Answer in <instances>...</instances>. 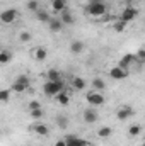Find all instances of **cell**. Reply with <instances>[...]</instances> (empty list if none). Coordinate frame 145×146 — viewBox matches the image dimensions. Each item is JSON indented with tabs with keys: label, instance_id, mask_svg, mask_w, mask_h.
I'll return each instance as SVG.
<instances>
[{
	"label": "cell",
	"instance_id": "cell-19",
	"mask_svg": "<svg viewBox=\"0 0 145 146\" xmlns=\"http://www.w3.org/2000/svg\"><path fill=\"white\" fill-rule=\"evenodd\" d=\"M55 124H56L60 129H67V127H68V117L63 115V114H58V115L55 117Z\"/></svg>",
	"mask_w": 145,
	"mask_h": 146
},
{
	"label": "cell",
	"instance_id": "cell-31",
	"mask_svg": "<svg viewBox=\"0 0 145 146\" xmlns=\"http://www.w3.org/2000/svg\"><path fill=\"white\" fill-rule=\"evenodd\" d=\"M29 115L34 119V121H41L43 117H44V109L41 107V109H36V110H31L29 112Z\"/></svg>",
	"mask_w": 145,
	"mask_h": 146
},
{
	"label": "cell",
	"instance_id": "cell-12",
	"mask_svg": "<svg viewBox=\"0 0 145 146\" xmlns=\"http://www.w3.org/2000/svg\"><path fill=\"white\" fill-rule=\"evenodd\" d=\"M68 5H67V0H51V10L55 14H62L63 10H67Z\"/></svg>",
	"mask_w": 145,
	"mask_h": 146
},
{
	"label": "cell",
	"instance_id": "cell-26",
	"mask_svg": "<svg viewBox=\"0 0 145 146\" xmlns=\"http://www.w3.org/2000/svg\"><path fill=\"white\" fill-rule=\"evenodd\" d=\"M140 133H142V126H140V124H132V126L128 127V134H130L132 138L140 136Z\"/></svg>",
	"mask_w": 145,
	"mask_h": 146
},
{
	"label": "cell",
	"instance_id": "cell-25",
	"mask_svg": "<svg viewBox=\"0 0 145 146\" xmlns=\"http://www.w3.org/2000/svg\"><path fill=\"white\" fill-rule=\"evenodd\" d=\"M10 88H12V92H14V94H24V92L28 90V87H26L24 83L17 82V80H15V82L12 83V87H10Z\"/></svg>",
	"mask_w": 145,
	"mask_h": 146
},
{
	"label": "cell",
	"instance_id": "cell-34",
	"mask_svg": "<svg viewBox=\"0 0 145 146\" xmlns=\"http://www.w3.org/2000/svg\"><path fill=\"white\" fill-rule=\"evenodd\" d=\"M17 82L24 83L26 87H29V85H31V80H29V76H28V75H19V76H17Z\"/></svg>",
	"mask_w": 145,
	"mask_h": 146
},
{
	"label": "cell",
	"instance_id": "cell-1",
	"mask_svg": "<svg viewBox=\"0 0 145 146\" xmlns=\"http://www.w3.org/2000/svg\"><path fill=\"white\" fill-rule=\"evenodd\" d=\"M87 15L94 17V19H99V17H104L106 12H108V5L104 0H91L87 3V9H85Z\"/></svg>",
	"mask_w": 145,
	"mask_h": 146
},
{
	"label": "cell",
	"instance_id": "cell-13",
	"mask_svg": "<svg viewBox=\"0 0 145 146\" xmlns=\"http://www.w3.org/2000/svg\"><path fill=\"white\" fill-rule=\"evenodd\" d=\"M55 100H56V104H58V106L67 107V106L70 104V95H68V92H67V90H63V92H60V94L55 97Z\"/></svg>",
	"mask_w": 145,
	"mask_h": 146
},
{
	"label": "cell",
	"instance_id": "cell-16",
	"mask_svg": "<svg viewBox=\"0 0 145 146\" xmlns=\"http://www.w3.org/2000/svg\"><path fill=\"white\" fill-rule=\"evenodd\" d=\"M97 138L99 139H108L109 136L113 134V127H109V126H101V127H97Z\"/></svg>",
	"mask_w": 145,
	"mask_h": 146
},
{
	"label": "cell",
	"instance_id": "cell-7",
	"mask_svg": "<svg viewBox=\"0 0 145 146\" xmlns=\"http://www.w3.org/2000/svg\"><path fill=\"white\" fill-rule=\"evenodd\" d=\"M137 15H138V10L135 9V7H126V9H123V12L119 14V21H123V22H132L133 19H137Z\"/></svg>",
	"mask_w": 145,
	"mask_h": 146
},
{
	"label": "cell",
	"instance_id": "cell-4",
	"mask_svg": "<svg viewBox=\"0 0 145 146\" xmlns=\"http://www.w3.org/2000/svg\"><path fill=\"white\" fill-rule=\"evenodd\" d=\"M17 19H19V12H17L15 9H5V10H2V14H0V22L5 24V26L14 24Z\"/></svg>",
	"mask_w": 145,
	"mask_h": 146
},
{
	"label": "cell",
	"instance_id": "cell-3",
	"mask_svg": "<svg viewBox=\"0 0 145 146\" xmlns=\"http://www.w3.org/2000/svg\"><path fill=\"white\" fill-rule=\"evenodd\" d=\"M85 100H87V104H89L91 107H99V106L104 104V95H103V92L91 90V92L85 94Z\"/></svg>",
	"mask_w": 145,
	"mask_h": 146
},
{
	"label": "cell",
	"instance_id": "cell-28",
	"mask_svg": "<svg viewBox=\"0 0 145 146\" xmlns=\"http://www.w3.org/2000/svg\"><path fill=\"white\" fill-rule=\"evenodd\" d=\"M10 94H14L12 88H3V90H0V100H2L3 104H7V102L10 100Z\"/></svg>",
	"mask_w": 145,
	"mask_h": 146
},
{
	"label": "cell",
	"instance_id": "cell-24",
	"mask_svg": "<svg viewBox=\"0 0 145 146\" xmlns=\"http://www.w3.org/2000/svg\"><path fill=\"white\" fill-rule=\"evenodd\" d=\"M133 61H135V54H125V56L119 60V66H123V68L128 70V66H130Z\"/></svg>",
	"mask_w": 145,
	"mask_h": 146
},
{
	"label": "cell",
	"instance_id": "cell-27",
	"mask_svg": "<svg viewBox=\"0 0 145 146\" xmlns=\"http://www.w3.org/2000/svg\"><path fill=\"white\" fill-rule=\"evenodd\" d=\"M26 9L36 14L38 10L41 9V5H39V0H28V3H26Z\"/></svg>",
	"mask_w": 145,
	"mask_h": 146
},
{
	"label": "cell",
	"instance_id": "cell-29",
	"mask_svg": "<svg viewBox=\"0 0 145 146\" xmlns=\"http://www.w3.org/2000/svg\"><path fill=\"white\" fill-rule=\"evenodd\" d=\"M19 41L24 42V44H26V42H31V41H33V34H31L29 31H21V33H19Z\"/></svg>",
	"mask_w": 145,
	"mask_h": 146
},
{
	"label": "cell",
	"instance_id": "cell-8",
	"mask_svg": "<svg viewBox=\"0 0 145 146\" xmlns=\"http://www.w3.org/2000/svg\"><path fill=\"white\" fill-rule=\"evenodd\" d=\"M82 117H84V121H85L87 124H96L97 119H99L96 107H89V109H85L84 112H82Z\"/></svg>",
	"mask_w": 145,
	"mask_h": 146
},
{
	"label": "cell",
	"instance_id": "cell-6",
	"mask_svg": "<svg viewBox=\"0 0 145 146\" xmlns=\"http://www.w3.org/2000/svg\"><path fill=\"white\" fill-rule=\"evenodd\" d=\"M108 75H109V78H113V80H125L128 76V70L118 65V66H111L108 70Z\"/></svg>",
	"mask_w": 145,
	"mask_h": 146
},
{
	"label": "cell",
	"instance_id": "cell-22",
	"mask_svg": "<svg viewBox=\"0 0 145 146\" xmlns=\"http://www.w3.org/2000/svg\"><path fill=\"white\" fill-rule=\"evenodd\" d=\"M12 58H14L12 51H9V49H2L0 51V65H7Z\"/></svg>",
	"mask_w": 145,
	"mask_h": 146
},
{
	"label": "cell",
	"instance_id": "cell-18",
	"mask_svg": "<svg viewBox=\"0 0 145 146\" xmlns=\"http://www.w3.org/2000/svg\"><path fill=\"white\" fill-rule=\"evenodd\" d=\"M84 42L82 41H79V39H73V41H70V51H72L73 54H80L82 51H84Z\"/></svg>",
	"mask_w": 145,
	"mask_h": 146
},
{
	"label": "cell",
	"instance_id": "cell-9",
	"mask_svg": "<svg viewBox=\"0 0 145 146\" xmlns=\"http://www.w3.org/2000/svg\"><path fill=\"white\" fill-rule=\"evenodd\" d=\"M133 114H135V110H133V107H130V106H121L119 109L116 110L118 121H126V119H130Z\"/></svg>",
	"mask_w": 145,
	"mask_h": 146
},
{
	"label": "cell",
	"instance_id": "cell-5",
	"mask_svg": "<svg viewBox=\"0 0 145 146\" xmlns=\"http://www.w3.org/2000/svg\"><path fill=\"white\" fill-rule=\"evenodd\" d=\"M29 129H31L33 134H36V136H43V138L50 134V127H48V124H44V122H41V121H38V122H34V124H31Z\"/></svg>",
	"mask_w": 145,
	"mask_h": 146
},
{
	"label": "cell",
	"instance_id": "cell-17",
	"mask_svg": "<svg viewBox=\"0 0 145 146\" xmlns=\"http://www.w3.org/2000/svg\"><path fill=\"white\" fill-rule=\"evenodd\" d=\"M36 19L39 21V22H43V24H48V22H50L53 17L50 15V12H48V10H44V9H39V10L36 12Z\"/></svg>",
	"mask_w": 145,
	"mask_h": 146
},
{
	"label": "cell",
	"instance_id": "cell-20",
	"mask_svg": "<svg viewBox=\"0 0 145 146\" xmlns=\"http://www.w3.org/2000/svg\"><path fill=\"white\" fill-rule=\"evenodd\" d=\"M65 141H67V146H82V143H84V139L75 134H68L65 138Z\"/></svg>",
	"mask_w": 145,
	"mask_h": 146
},
{
	"label": "cell",
	"instance_id": "cell-14",
	"mask_svg": "<svg viewBox=\"0 0 145 146\" xmlns=\"http://www.w3.org/2000/svg\"><path fill=\"white\" fill-rule=\"evenodd\" d=\"M70 87H72L73 90H84L87 87V82L82 76H73L72 80H70Z\"/></svg>",
	"mask_w": 145,
	"mask_h": 146
},
{
	"label": "cell",
	"instance_id": "cell-33",
	"mask_svg": "<svg viewBox=\"0 0 145 146\" xmlns=\"http://www.w3.org/2000/svg\"><path fill=\"white\" fill-rule=\"evenodd\" d=\"M36 109H41V102L39 100H29L28 102V110H36Z\"/></svg>",
	"mask_w": 145,
	"mask_h": 146
},
{
	"label": "cell",
	"instance_id": "cell-21",
	"mask_svg": "<svg viewBox=\"0 0 145 146\" xmlns=\"http://www.w3.org/2000/svg\"><path fill=\"white\" fill-rule=\"evenodd\" d=\"M46 78H48L50 82H60V80H62V73L58 72V70H55V68H50V70L46 72Z\"/></svg>",
	"mask_w": 145,
	"mask_h": 146
},
{
	"label": "cell",
	"instance_id": "cell-23",
	"mask_svg": "<svg viewBox=\"0 0 145 146\" xmlns=\"http://www.w3.org/2000/svg\"><path fill=\"white\" fill-rule=\"evenodd\" d=\"M106 88V82L103 80V78H99V76H96L94 80H92V90H97V92H103Z\"/></svg>",
	"mask_w": 145,
	"mask_h": 146
},
{
	"label": "cell",
	"instance_id": "cell-10",
	"mask_svg": "<svg viewBox=\"0 0 145 146\" xmlns=\"http://www.w3.org/2000/svg\"><path fill=\"white\" fill-rule=\"evenodd\" d=\"M31 56H33V60H36V61H44V60L48 58V51H46V48L38 46V48H34V49L31 51Z\"/></svg>",
	"mask_w": 145,
	"mask_h": 146
},
{
	"label": "cell",
	"instance_id": "cell-11",
	"mask_svg": "<svg viewBox=\"0 0 145 146\" xmlns=\"http://www.w3.org/2000/svg\"><path fill=\"white\" fill-rule=\"evenodd\" d=\"M48 27H50V31H51V33H62V31H63V27H65V24L62 22V19H60V17H53V19L48 22Z\"/></svg>",
	"mask_w": 145,
	"mask_h": 146
},
{
	"label": "cell",
	"instance_id": "cell-36",
	"mask_svg": "<svg viewBox=\"0 0 145 146\" xmlns=\"http://www.w3.org/2000/svg\"><path fill=\"white\" fill-rule=\"evenodd\" d=\"M82 146H94V145H92L91 141H85V139H84V143H82Z\"/></svg>",
	"mask_w": 145,
	"mask_h": 146
},
{
	"label": "cell",
	"instance_id": "cell-2",
	"mask_svg": "<svg viewBox=\"0 0 145 146\" xmlns=\"http://www.w3.org/2000/svg\"><path fill=\"white\" fill-rule=\"evenodd\" d=\"M65 90V85H63V82L60 80V82H50V80H46V83L43 85V92H44V95H48V97H56L60 92H63Z\"/></svg>",
	"mask_w": 145,
	"mask_h": 146
},
{
	"label": "cell",
	"instance_id": "cell-30",
	"mask_svg": "<svg viewBox=\"0 0 145 146\" xmlns=\"http://www.w3.org/2000/svg\"><path fill=\"white\" fill-rule=\"evenodd\" d=\"M135 61L138 63H145V46H140L135 53Z\"/></svg>",
	"mask_w": 145,
	"mask_h": 146
},
{
	"label": "cell",
	"instance_id": "cell-32",
	"mask_svg": "<svg viewBox=\"0 0 145 146\" xmlns=\"http://www.w3.org/2000/svg\"><path fill=\"white\" fill-rule=\"evenodd\" d=\"M113 29H114L116 33H123V31L126 29V22H123V21H119V19H118V21L113 24Z\"/></svg>",
	"mask_w": 145,
	"mask_h": 146
},
{
	"label": "cell",
	"instance_id": "cell-15",
	"mask_svg": "<svg viewBox=\"0 0 145 146\" xmlns=\"http://www.w3.org/2000/svg\"><path fill=\"white\" fill-rule=\"evenodd\" d=\"M60 19H62V22L65 24V26H72L73 22H75V17H73V14L67 9V10H63L62 14H60Z\"/></svg>",
	"mask_w": 145,
	"mask_h": 146
},
{
	"label": "cell",
	"instance_id": "cell-35",
	"mask_svg": "<svg viewBox=\"0 0 145 146\" xmlns=\"http://www.w3.org/2000/svg\"><path fill=\"white\" fill-rule=\"evenodd\" d=\"M55 146H67V141H65V139H58V141L55 143Z\"/></svg>",
	"mask_w": 145,
	"mask_h": 146
}]
</instances>
